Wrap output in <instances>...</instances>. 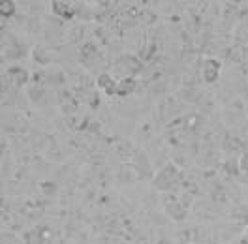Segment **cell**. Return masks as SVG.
Wrapping results in <instances>:
<instances>
[{
  "mask_svg": "<svg viewBox=\"0 0 248 244\" xmlns=\"http://www.w3.org/2000/svg\"><path fill=\"white\" fill-rule=\"evenodd\" d=\"M177 181H179V169L173 164H168L158 173V177L155 179V186L158 190H170L171 184H175Z\"/></svg>",
  "mask_w": 248,
  "mask_h": 244,
  "instance_id": "1",
  "label": "cell"
},
{
  "mask_svg": "<svg viewBox=\"0 0 248 244\" xmlns=\"http://www.w3.org/2000/svg\"><path fill=\"white\" fill-rule=\"evenodd\" d=\"M220 68H222V64L217 59H209V61L203 64V79L207 83H215L218 79V76H220Z\"/></svg>",
  "mask_w": 248,
  "mask_h": 244,
  "instance_id": "2",
  "label": "cell"
},
{
  "mask_svg": "<svg viewBox=\"0 0 248 244\" xmlns=\"http://www.w3.org/2000/svg\"><path fill=\"white\" fill-rule=\"evenodd\" d=\"M47 237H49V229H34L25 233V243L27 244H44Z\"/></svg>",
  "mask_w": 248,
  "mask_h": 244,
  "instance_id": "3",
  "label": "cell"
},
{
  "mask_svg": "<svg viewBox=\"0 0 248 244\" xmlns=\"http://www.w3.org/2000/svg\"><path fill=\"white\" fill-rule=\"evenodd\" d=\"M136 89H138V81H136L134 77H123V79L119 81L117 94H119V96H128V94L136 92Z\"/></svg>",
  "mask_w": 248,
  "mask_h": 244,
  "instance_id": "4",
  "label": "cell"
},
{
  "mask_svg": "<svg viewBox=\"0 0 248 244\" xmlns=\"http://www.w3.org/2000/svg\"><path fill=\"white\" fill-rule=\"evenodd\" d=\"M98 85L106 91V94H117V89H119V83H115V79L108 74H102V76L98 77Z\"/></svg>",
  "mask_w": 248,
  "mask_h": 244,
  "instance_id": "5",
  "label": "cell"
},
{
  "mask_svg": "<svg viewBox=\"0 0 248 244\" xmlns=\"http://www.w3.org/2000/svg\"><path fill=\"white\" fill-rule=\"evenodd\" d=\"M51 6H53V12H55L57 15L72 17L76 14V8H72L70 2H51Z\"/></svg>",
  "mask_w": 248,
  "mask_h": 244,
  "instance_id": "6",
  "label": "cell"
},
{
  "mask_svg": "<svg viewBox=\"0 0 248 244\" xmlns=\"http://www.w3.org/2000/svg\"><path fill=\"white\" fill-rule=\"evenodd\" d=\"M8 77H12L16 85H25V83L29 81V74H27L23 68H17V66L8 70Z\"/></svg>",
  "mask_w": 248,
  "mask_h": 244,
  "instance_id": "7",
  "label": "cell"
},
{
  "mask_svg": "<svg viewBox=\"0 0 248 244\" xmlns=\"http://www.w3.org/2000/svg\"><path fill=\"white\" fill-rule=\"evenodd\" d=\"M0 14L2 17H12L17 14V4L14 0H6V2H2L0 4Z\"/></svg>",
  "mask_w": 248,
  "mask_h": 244,
  "instance_id": "8",
  "label": "cell"
},
{
  "mask_svg": "<svg viewBox=\"0 0 248 244\" xmlns=\"http://www.w3.org/2000/svg\"><path fill=\"white\" fill-rule=\"evenodd\" d=\"M239 169L243 173H248V152H243L239 158Z\"/></svg>",
  "mask_w": 248,
  "mask_h": 244,
  "instance_id": "9",
  "label": "cell"
},
{
  "mask_svg": "<svg viewBox=\"0 0 248 244\" xmlns=\"http://www.w3.org/2000/svg\"><path fill=\"white\" fill-rule=\"evenodd\" d=\"M241 244H248V235L245 237V239H241Z\"/></svg>",
  "mask_w": 248,
  "mask_h": 244,
  "instance_id": "10",
  "label": "cell"
}]
</instances>
